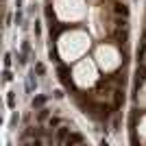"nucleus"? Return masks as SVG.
Returning <instances> with one entry per match:
<instances>
[{
    "label": "nucleus",
    "mask_w": 146,
    "mask_h": 146,
    "mask_svg": "<svg viewBox=\"0 0 146 146\" xmlns=\"http://www.w3.org/2000/svg\"><path fill=\"white\" fill-rule=\"evenodd\" d=\"M96 63L100 70H105V72H111V70H116L118 66H120V52H118L113 46H109V44H103V46H98L96 50Z\"/></svg>",
    "instance_id": "obj_4"
},
{
    "label": "nucleus",
    "mask_w": 146,
    "mask_h": 146,
    "mask_svg": "<svg viewBox=\"0 0 146 146\" xmlns=\"http://www.w3.org/2000/svg\"><path fill=\"white\" fill-rule=\"evenodd\" d=\"M90 48V37L83 31H70V33H63L59 39V52L63 61H74L79 59L85 50Z\"/></svg>",
    "instance_id": "obj_1"
},
{
    "label": "nucleus",
    "mask_w": 146,
    "mask_h": 146,
    "mask_svg": "<svg viewBox=\"0 0 146 146\" xmlns=\"http://www.w3.org/2000/svg\"><path fill=\"white\" fill-rule=\"evenodd\" d=\"M140 133H142V140H146V116L142 118V122H140Z\"/></svg>",
    "instance_id": "obj_5"
},
{
    "label": "nucleus",
    "mask_w": 146,
    "mask_h": 146,
    "mask_svg": "<svg viewBox=\"0 0 146 146\" xmlns=\"http://www.w3.org/2000/svg\"><path fill=\"white\" fill-rule=\"evenodd\" d=\"M96 61H92V59H81L79 61V66L74 68V72H72V79L74 83L79 87H83V90H87V87H92L94 83L98 81V70H96Z\"/></svg>",
    "instance_id": "obj_2"
},
{
    "label": "nucleus",
    "mask_w": 146,
    "mask_h": 146,
    "mask_svg": "<svg viewBox=\"0 0 146 146\" xmlns=\"http://www.w3.org/2000/svg\"><path fill=\"white\" fill-rule=\"evenodd\" d=\"M55 11L63 22H76L85 15L83 0H55Z\"/></svg>",
    "instance_id": "obj_3"
},
{
    "label": "nucleus",
    "mask_w": 146,
    "mask_h": 146,
    "mask_svg": "<svg viewBox=\"0 0 146 146\" xmlns=\"http://www.w3.org/2000/svg\"><path fill=\"white\" fill-rule=\"evenodd\" d=\"M142 103H146V83H144V87H142Z\"/></svg>",
    "instance_id": "obj_6"
}]
</instances>
